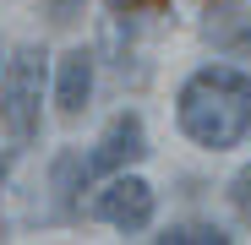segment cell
<instances>
[{
	"label": "cell",
	"instance_id": "3",
	"mask_svg": "<svg viewBox=\"0 0 251 245\" xmlns=\"http://www.w3.org/2000/svg\"><path fill=\"white\" fill-rule=\"evenodd\" d=\"M93 213H99L104 223H115V229H148V218H153V185L120 169V175L99 191Z\"/></svg>",
	"mask_w": 251,
	"mask_h": 245
},
{
	"label": "cell",
	"instance_id": "8",
	"mask_svg": "<svg viewBox=\"0 0 251 245\" xmlns=\"http://www.w3.org/2000/svg\"><path fill=\"white\" fill-rule=\"evenodd\" d=\"M229 207H235L240 223H251V163L235 169V180H229Z\"/></svg>",
	"mask_w": 251,
	"mask_h": 245
},
{
	"label": "cell",
	"instance_id": "5",
	"mask_svg": "<svg viewBox=\"0 0 251 245\" xmlns=\"http://www.w3.org/2000/svg\"><path fill=\"white\" fill-rule=\"evenodd\" d=\"M93 98V49H66L55 71V109L60 120H76Z\"/></svg>",
	"mask_w": 251,
	"mask_h": 245
},
{
	"label": "cell",
	"instance_id": "9",
	"mask_svg": "<svg viewBox=\"0 0 251 245\" xmlns=\"http://www.w3.org/2000/svg\"><path fill=\"white\" fill-rule=\"evenodd\" d=\"M115 17H164L170 11V0H109Z\"/></svg>",
	"mask_w": 251,
	"mask_h": 245
},
{
	"label": "cell",
	"instance_id": "10",
	"mask_svg": "<svg viewBox=\"0 0 251 245\" xmlns=\"http://www.w3.org/2000/svg\"><path fill=\"white\" fill-rule=\"evenodd\" d=\"M6 169H11V163H6V158H0V185H6Z\"/></svg>",
	"mask_w": 251,
	"mask_h": 245
},
{
	"label": "cell",
	"instance_id": "4",
	"mask_svg": "<svg viewBox=\"0 0 251 245\" xmlns=\"http://www.w3.org/2000/svg\"><path fill=\"white\" fill-rule=\"evenodd\" d=\"M148 158V136H142V120L126 109L109 120V131L99 136V147L88 153V175H120L126 163H142Z\"/></svg>",
	"mask_w": 251,
	"mask_h": 245
},
{
	"label": "cell",
	"instance_id": "6",
	"mask_svg": "<svg viewBox=\"0 0 251 245\" xmlns=\"http://www.w3.org/2000/svg\"><path fill=\"white\" fill-rule=\"evenodd\" d=\"M82 180H88V158H82V153H60V158H55V191H60V207H66V213L76 207Z\"/></svg>",
	"mask_w": 251,
	"mask_h": 245
},
{
	"label": "cell",
	"instance_id": "1",
	"mask_svg": "<svg viewBox=\"0 0 251 245\" xmlns=\"http://www.w3.org/2000/svg\"><path fill=\"white\" fill-rule=\"evenodd\" d=\"M180 131L207 147V153H224L251 131V76L235 66H202L186 76L180 88Z\"/></svg>",
	"mask_w": 251,
	"mask_h": 245
},
{
	"label": "cell",
	"instance_id": "7",
	"mask_svg": "<svg viewBox=\"0 0 251 245\" xmlns=\"http://www.w3.org/2000/svg\"><path fill=\"white\" fill-rule=\"evenodd\" d=\"M158 245H229V234L219 223H175L158 234Z\"/></svg>",
	"mask_w": 251,
	"mask_h": 245
},
{
	"label": "cell",
	"instance_id": "2",
	"mask_svg": "<svg viewBox=\"0 0 251 245\" xmlns=\"http://www.w3.org/2000/svg\"><path fill=\"white\" fill-rule=\"evenodd\" d=\"M38 104H44V49H17L0 71V126L11 147H27L38 136Z\"/></svg>",
	"mask_w": 251,
	"mask_h": 245
}]
</instances>
